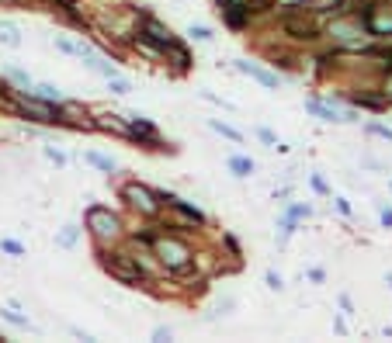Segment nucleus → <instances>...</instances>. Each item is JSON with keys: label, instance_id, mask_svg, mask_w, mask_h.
<instances>
[{"label": "nucleus", "instance_id": "nucleus-32", "mask_svg": "<svg viewBox=\"0 0 392 343\" xmlns=\"http://www.w3.org/2000/svg\"><path fill=\"white\" fill-rule=\"evenodd\" d=\"M385 94H392V77H389V80H385Z\"/></svg>", "mask_w": 392, "mask_h": 343}, {"label": "nucleus", "instance_id": "nucleus-6", "mask_svg": "<svg viewBox=\"0 0 392 343\" xmlns=\"http://www.w3.org/2000/svg\"><path fill=\"white\" fill-rule=\"evenodd\" d=\"M306 111H309V114H316V118H319V122H326V125L358 122V114H354V111H337L333 104H323V101H316V97H309V101H306Z\"/></svg>", "mask_w": 392, "mask_h": 343}, {"label": "nucleus", "instance_id": "nucleus-9", "mask_svg": "<svg viewBox=\"0 0 392 343\" xmlns=\"http://www.w3.org/2000/svg\"><path fill=\"white\" fill-rule=\"evenodd\" d=\"M94 129H101V132H115V136L132 139V125H129V118L122 122L119 114H97V118H94Z\"/></svg>", "mask_w": 392, "mask_h": 343}, {"label": "nucleus", "instance_id": "nucleus-11", "mask_svg": "<svg viewBox=\"0 0 392 343\" xmlns=\"http://www.w3.org/2000/svg\"><path fill=\"white\" fill-rule=\"evenodd\" d=\"M285 31H292L295 38H316V35H319V31H316V25L299 21L295 14H289V18H285Z\"/></svg>", "mask_w": 392, "mask_h": 343}, {"label": "nucleus", "instance_id": "nucleus-5", "mask_svg": "<svg viewBox=\"0 0 392 343\" xmlns=\"http://www.w3.org/2000/svg\"><path fill=\"white\" fill-rule=\"evenodd\" d=\"M361 25H365L368 35H378V38L392 35V4H375V8H368L365 18H361Z\"/></svg>", "mask_w": 392, "mask_h": 343}, {"label": "nucleus", "instance_id": "nucleus-8", "mask_svg": "<svg viewBox=\"0 0 392 343\" xmlns=\"http://www.w3.org/2000/svg\"><path fill=\"white\" fill-rule=\"evenodd\" d=\"M236 70H240L243 77L257 80V84H260V87H267V90H274V87H278V73H271V70H264V66H257V63L240 60V63H236Z\"/></svg>", "mask_w": 392, "mask_h": 343}, {"label": "nucleus", "instance_id": "nucleus-16", "mask_svg": "<svg viewBox=\"0 0 392 343\" xmlns=\"http://www.w3.org/2000/svg\"><path fill=\"white\" fill-rule=\"evenodd\" d=\"M77 240H80V229H77V225H63V229H60V236H56V246L73 250V246H77Z\"/></svg>", "mask_w": 392, "mask_h": 343}, {"label": "nucleus", "instance_id": "nucleus-35", "mask_svg": "<svg viewBox=\"0 0 392 343\" xmlns=\"http://www.w3.org/2000/svg\"><path fill=\"white\" fill-rule=\"evenodd\" d=\"M222 4H230V0H222Z\"/></svg>", "mask_w": 392, "mask_h": 343}, {"label": "nucleus", "instance_id": "nucleus-26", "mask_svg": "<svg viewBox=\"0 0 392 343\" xmlns=\"http://www.w3.org/2000/svg\"><path fill=\"white\" fill-rule=\"evenodd\" d=\"M309 212H313L309 205H292V208H289V218H292V222H295V218H302V215L309 218Z\"/></svg>", "mask_w": 392, "mask_h": 343}, {"label": "nucleus", "instance_id": "nucleus-1", "mask_svg": "<svg viewBox=\"0 0 392 343\" xmlns=\"http://www.w3.org/2000/svg\"><path fill=\"white\" fill-rule=\"evenodd\" d=\"M149 243H153V257H156L167 270H171V274L191 270L195 253H191V246H188L184 240H177V236H153Z\"/></svg>", "mask_w": 392, "mask_h": 343}, {"label": "nucleus", "instance_id": "nucleus-17", "mask_svg": "<svg viewBox=\"0 0 392 343\" xmlns=\"http://www.w3.org/2000/svg\"><path fill=\"white\" fill-rule=\"evenodd\" d=\"M344 0H306L302 11H313V14H323V11H341Z\"/></svg>", "mask_w": 392, "mask_h": 343}, {"label": "nucleus", "instance_id": "nucleus-31", "mask_svg": "<svg viewBox=\"0 0 392 343\" xmlns=\"http://www.w3.org/2000/svg\"><path fill=\"white\" fill-rule=\"evenodd\" d=\"M382 222H385V225H392V208H382Z\"/></svg>", "mask_w": 392, "mask_h": 343}, {"label": "nucleus", "instance_id": "nucleus-19", "mask_svg": "<svg viewBox=\"0 0 392 343\" xmlns=\"http://www.w3.org/2000/svg\"><path fill=\"white\" fill-rule=\"evenodd\" d=\"M208 129L219 132V136H226V139H233V142H243V132H240V129H233V125H226V122H219V118H212Z\"/></svg>", "mask_w": 392, "mask_h": 343}, {"label": "nucleus", "instance_id": "nucleus-20", "mask_svg": "<svg viewBox=\"0 0 392 343\" xmlns=\"http://www.w3.org/2000/svg\"><path fill=\"white\" fill-rule=\"evenodd\" d=\"M108 90H111V94H119V97H125V94L132 90V84H129L125 77H108Z\"/></svg>", "mask_w": 392, "mask_h": 343}, {"label": "nucleus", "instance_id": "nucleus-3", "mask_svg": "<svg viewBox=\"0 0 392 343\" xmlns=\"http://www.w3.org/2000/svg\"><path fill=\"white\" fill-rule=\"evenodd\" d=\"M101 257V267L111 274V277H119L122 284H129V288H143L146 284V270L139 267V257H129V253H97Z\"/></svg>", "mask_w": 392, "mask_h": 343}, {"label": "nucleus", "instance_id": "nucleus-33", "mask_svg": "<svg viewBox=\"0 0 392 343\" xmlns=\"http://www.w3.org/2000/svg\"><path fill=\"white\" fill-rule=\"evenodd\" d=\"M385 281H389V284H392V274H389V277H385Z\"/></svg>", "mask_w": 392, "mask_h": 343}, {"label": "nucleus", "instance_id": "nucleus-25", "mask_svg": "<svg viewBox=\"0 0 392 343\" xmlns=\"http://www.w3.org/2000/svg\"><path fill=\"white\" fill-rule=\"evenodd\" d=\"M42 153H45V156H49V160H52V163H56V166H63V163H66V156H63V153H60V149H52V146H45V149H42Z\"/></svg>", "mask_w": 392, "mask_h": 343}, {"label": "nucleus", "instance_id": "nucleus-27", "mask_svg": "<svg viewBox=\"0 0 392 343\" xmlns=\"http://www.w3.org/2000/svg\"><path fill=\"white\" fill-rule=\"evenodd\" d=\"M264 281H267V288H274V292H282V288H285V284H282V277H278L274 270H267V274H264Z\"/></svg>", "mask_w": 392, "mask_h": 343}, {"label": "nucleus", "instance_id": "nucleus-29", "mask_svg": "<svg viewBox=\"0 0 392 343\" xmlns=\"http://www.w3.org/2000/svg\"><path fill=\"white\" fill-rule=\"evenodd\" d=\"M0 246H4L8 253H25V250H21V243H14V240H4V243H0Z\"/></svg>", "mask_w": 392, "mask_h": 343}, {"label": "nucleus", "instance_id": "nucleus-28", "mask_svg": "<svg viewBox=\"0 0 392 343\" xmlns=\"http://www.w3.org/2000/svg\"><path fill=\"white\" fill-rule=\"evenodd\" d=\"M368 132H371V136H382V139L392 142V129H389V125H368Z\"/></svg>", "mask_w": 392, "mask_h": 343}, {"label": "nucleus", "instance_id": "nucleus-12", "mask_svg": "<svg viewBox=\"0 0 392 343\" xmlns=\"http://www.w3.org/2000/svg\"><path fill=\"white\" fill-rule=\"evenodd\" d=\"M0 45L21 49V28H18L14 21H0Z\"/></svg>", "mask_w": 392, "mask_h": 343}, {"label": "nucleus", "instance_id": "nucleus-22", "mask_svg": "<svg viewBox=\"0 0 392 343\" xmlns=\"http://www.w3.org/2000/svg\"><path fill=\"white\" fill-rule=\"evenodd\" d=\"M188 35H191L195 42H212V38H215V35H212V28H205V25H191V28H188Z\"/></svg>", "mask_w": 392, "mask_h": 343}, {"label": "nucleus", "instance_id": "nucleus-30", "mask_svg": "<svg viewBox=\"0 0 392 343\" xmlns=\"http://www.w3.org/2000/svg\"><path fill=\"white\" fill-rule=\"evenodd\" d=\"M153 340H171V329H163V326H156V329H153Z\"/></svg>", "mask_w": 392, "mask_h": 343}, {"label": "nucleus", "instance_id": "nucleus-4", "mask_svg": "<svg viewBox=\"0 0 392 343\" xmlns=\"http://www.w3.org/2000/svg\"><path fill=\"white\" fill-rule=\"evenodd\" d=\"M122 198L129 201V208H136L139 215H146V218H153L156 212H160V194L153 191V188H146V184H139V181H129L125 188H122Z\"/></svg>", "mask_w": 392, "mask_h": 343}, {"label": "nucleus", "instance_id": "nucleus-14", "mask_svg": "<svg viewBox=\"0 0 392 343\" xmlns=\"http://www.w3.org/2000/svg\"><path fill=\"white\" fill-rule=\"evenodd\" d=\"M230 170H233L236 177H250L254 170H257V163L250 156H230Z\"/></svg>", "mask_w": 392, "mask_h": 343}, {"label": "nucleus", "instance_id": "nucleus-2", "mask_svg": "<svg viewBox=\"0 0 392 343\" xmlns=\"http://www.w3.org/2000/svg\"><path fill=\"white\" fill-rule=\"evenodd\" d=\"M84 222H87L90 236H94L101 246H104V243H122V236H125L122 218L111 212V208H104V205H90L87 215H84Z\"/></svg>", "mask_w": 392, "mask_h": 343}, {"label": "nucleus", "instance_id": "nucleus-13", "mask_svg": "<svg viewBox=\"0 0 392 343\" xmlns=\"http://www.w3.org/2000/svg\"><path fill=\"white\" fill-rule=\"evenodd\" d=\"M56 49H60V52H70V55H80V60H84V55H90V45L87 42H77V38H56Z\"/></svg>", "mask_w": 392, "mask_h": 343}, {"label": "nucleus", "instance_id": "nucleus-34", "mask_svg": "<svg viewBox=\"0 0 392 343\" xmlns=\"http://www.w3.org/2000/svg\"><path fill=\"white\" fill-rule=\"evenodd\" d=\"M295 4H299V0H292V8H295Z\"/></svg>", "mask_w": 392, "mask_h": 343}, {"label": "nucleus", "instance_id": "nucleus-23", "mask_svg": "<svg viewBox=\"0 0 392 343\" xmlns=\"http://www.w3.org/2000/svg\"><path fill=\"white\" fill-rule=\"evenodd\" d=\"M8 80H14V84H21L25 90H32V77H28L25 70H14V66H11V70H8Z\"/></svg>", "mask_w": 392, "mask_h": 343}, {"label": "nucleus", "instance_id": "nucleus-24", "mask_svg": "<svg viewBox=\"0 0 392 343\" xmlns=\"http://www.w3.org/2000/svg\"><path fill=\"white\" fill-rule=\"evenodd\" d=\"M257 136H260V139H264V142H267L271 149H282V153H285V146H282V142H278V136H274L271 129H257Z\"/></svg>", "mask_w": 392, "mask_h": 343}, {"label": "nucleus", "instance_id": "nucleus-10", "mask_svg": "<svg viewBox=\"0 0 392 343\" xmlns=\"http://www.w3.org/2000/svg\"><path fill=\"white\" fill-rule=\"evenodd\" d=\"M84 66L94 70V73H101L104 80H108V77H119V66H115V63H108V60H101V55H94V52L84 55Z\"/></svg>", "mask_w": 392, "mask_h": 343}, {"label": "nucleus", "instance_id": "nucleus-21", "mask_svg": "<svg viewBox=\"0 0 392 343\" xmlns=\"http://www.w3.org/2000/svg\"><path fill=\"white\" fill-rule=\"evenodd\" d=\"M0 319H8V322H14V326L28 329V316H21V312H14V309H0Z\"/></svg>", "mask_w": 392, "mask_h": 343}, {"label": "nucleus", "instance_id": "nucleus-15", "mask_svg": "<svg viewBox=\"0 0 392 343\" xmlns=\"http://www.w3.org/2000/svg\"><path fill=\"white\" fill-rule=\"evenodd\" d=\"M28 94H35L38 101H49V104H60L63 97H60V87H52V84H35Z\"/></svg>", "mask_w": 392, "mask_h": 343}, {"label": "nucleus", "instance_id": "nucleus-7", "mask_svg": "<svg viewBox=\"0 0 392 343\" xmlns=\"http://www.w3.org/2000/svg\"><path fill=\"white\" fill-rule=\"evenodd\" d=\"M361 35H365V25H361V21H351V18H341V21L330 25V38H341V42H347V45H358Z\"/></svg>", "mask_w": 392, "mask_h": 343}, {"label": "nucleus", "instance_id": "nucleus-18", "mask_svg": "<svg viewBox=\"0 0 392 343\" xmlns=\"http://www.w3.org/2000/svg\"><path fill=\"white\" fill-rule=\"evenodd\" d=\"M84 160H87L90 166L104 170V174H115V170H119V163H115V160H111V156H101V153H87Z\"/></svg>", "mask_w": 392, "mask_h": 343}]
</instances>
